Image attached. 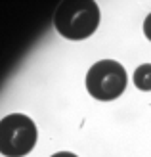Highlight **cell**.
<instances>
[{
  "instance_id": "6da1fadb",
  "label": "cell",
  "mask_w": 151,
  "mask_h": 157,
  "mask_svg": "<svg viewBox=\"0 0 151 157\" xmlns=\"http://www.w3.org/2000/svg\"><path fill=\"white\" fill-rule=\"evenodd\" d=\"M55 31L69 40H84L100 25V8L92 0H65L54 13Z\"/></svg>"
},
{
  "instance_id": "7a4b0ae2",
  "label": "cell",
  "mask_w": 151,
  "mask_h": 157,
  "mask_svg": "<svg viewBox=\"0 0 151 157\" xmlns=\"http://www.w3.org/2000/svg\"><path fill=\"white\" fill-rule=\"evenodd\" d=\"M36 124L23 113L0 119V153L6 157H25L36 146Z\"/></svg>"
},
{
  "instance_id": "3957f363",
  "label": "cell",
  "mask_w": 151,
  "mask_h": 157,
  "mask_svg": "<svg viewBox=\"0 0 151 157\" xmlns=\"http://www.w3.org/2000/svg\"><path fill=\"white\" fill-rule=\"evenodd\" d=\"M128 77L124 67L115 59H101L90 67L86 75V90L100 101H111L119 98L126 88Z\"/></svg>"
},
{
  "instance_id": "277c9868",
  "label": "cell",
  "mask_w": 151,
  "mask_h": 157,
  "mask_svg": "<svg viewBox=\"0 0 151 157\" xmlns=\"http://www.w3.org/2000/svg\"><path fill=\"white\" fill-rule=\"evenodd\" d=\"M134 84L140 90H151V63H144L134 71Z\"/></svg>"
},
{
  "instance_id": "5b68a950",
  "label": "cell",
  "mask_w": 151,
  "mask_h": 157,
  "mask_svg": "<svg viewBox=\"0 0 151 157\" xmlns=\"http://www.w3.org/2000/svg\"><path fill=\"white\" fill-rule=\"evenodd\" d=\"M144 33H145V36L151 40V13L145 17V21H144Z\"/></svg>"
},
{
  "instance_id": "8992f818",
  "label": "cell",
  "mask_w": 151,
  "mask_h": 157,
  "mask_svg": "<svg viewBox=\"0 0 151 157\" xmlns=\"http://www.w3.org/2000/svg\"><path fill=\"white\" fill-rule=\"evenodd\" d=\"M52 157H78V155L71 153V151H58V153H54Z\"/></svg>"
}]
</instances>
